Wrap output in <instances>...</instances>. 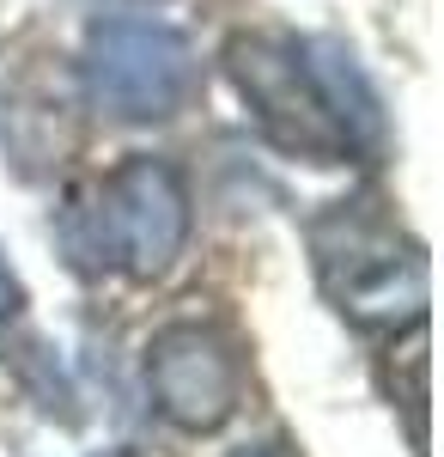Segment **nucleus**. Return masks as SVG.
<instances>
[{"mask_svg":"<svg viewBox=\"0 0 444 457\" xmlns=\"http://www.w3.org/2000/svg\"><path fill=\"white\" fill-rule=\"evenodd\" d=\"M310 256L317 281L335 299V312L359 329H396L426 317V256L402 226L383 213V202L353 195L310 220Z\"/></svg>","mask_w":444,"mask_h":457,"instance_id":"1","label":"nucleus"},{"mask_svg":"<svg viewBox=\"0 0 444 457\" xmlns=\"http://www.w3.org/2000/svg\"><path fill=\"white\" fill-rule=\"evenodd\" d=\"M68 245L98 269L159 281L189 245V189H183L177 165L152 159V153L122 159L92 189V202L73 208Z\"/></svg>","mask_w":444,"mask_h":457,"instance_id":"2","label":"nucleus"},{"mask_svg":"<svg viewBox=\"0 0 444 457\" xmlns=\"http://www.w3.org/2000/svg\"><path fill=\"white\" fill-rule=\"evenodd\" d=\"M226 73L243 92L250 116L262 122L280 153L310 159V165H341L359 159L347 122L329 104V86L310 62V43L299 37H274V31H238L226 43Z\"/></svg>","mask_w":444,"mask_h":457,"instance_id":"3","label":"nucleus"},{"mask_svg":"<svg viewBox=\"0 0 444 457\" xmlns=\"http://www.w3.org/2000/svg\"><path fill=\"white\" fill-rule=\"evenodd\" d=\"M79 79H86L92 110H103L110 122H171L195 98L201 62H195V43L177 25L116 12L86 31Z\"/></svg>","mask_w":444,"mask_h":457,"instance_id":"4","label":"nucleus"},{"mask_svg":"<svg viewBox=\"0 0 444 457\" xmlns=\"http://www.w3.org/2000/svg\"><path fill=\"white\" fill-rule=\"evenodd\" d=\"M146 390L152 409L183 433H213L243 403V360L213 323H165L146 342Z\"/></svg>","mask_w":444,"mask_h":457,"instance_id":"5","label":"nucleus"},{"mask_svg":"<svg viewBox=\"0 0 444 457\" xmlns=\"http://www.w3.org/2000/svg\"><path fill=\"white\" fill-rule=\"evenodd\" d=\"M19 312H25V287H19L12 262H6V250H0V323H12Z\"/></svg>","mask_w":444,"mask_h":457,"instance_id":"6","label":"nucleus"},{"mask_svg":"<svg viewBox=\"0 0 444 457\" xmlns=\"http://www.w3.org/2000/svg\"><path fill=\"white\" fill-rule=\"evenodd\" d=\"M232 457H292L286 445H274V439H256V445H238Z\"/></svg>","mask_w":444,"mask_h":457,"instance_id":"7","label":"nucleus"}]
</instances>
